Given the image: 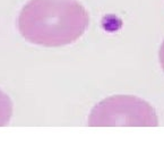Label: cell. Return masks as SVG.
I'll list each match as a JSON object with an SVG mask.
<instances>
[{
  "label": "cell",
  "mask_w": 164,
  "mask_h": 154,
  "mask_svg": "<svg viewBox=\"0 0 164 154\" xmlns=\"http://www.w3.org/2000/svg\"><path fill=\"white\" fill-rule=\"evenodd\" d=\"M88 125L96 126H157L153 107L134 95H113L93 108Z\"/></svg>",
  "instance_id": "7a4b0ae2"
},
{
  "label": "cell",
  "mask_w": 164,
  "mask_h": 154,
  "mask_svg": "<svg viewBox=\"0 0 164 154\" xmlns=\"http://www.w3.org/2000/svg\"><path fill=\"white\" fill-rule=\"evenodd\" d=\"M88 25L87 10L76 0H30L17 18L20 35L30 43L48 48L72 44Z\"/></svg>",
  "instance_id": "6da1fadb"
},
{
  "label": "cell",
  "mask_w": 164,
  "mask_h": 154,
  "mask_svg": "<svg viewBox=\"0 0 164 154\" xmlns=\"http://www.w3.org/2000/svg\"><path fill=\"white\" fill-rule=\"evenodd\" d=\"M159 57H160L161 67L163 68V70H164V41H163V43H162V45H161V48H160V55H159Z\"/></svg>",
  "instance_id": "277c9868"
},
{
  "label": "cell",
  "mask_w": 164,
  "mask_h": 154,
  "mask_svg": "<svg viewBox=\"0 0 164 154\" xmlns=\"http://www.w3.org/2000/svg\"><path fill=\"white\" fill-rule=\"evenodd\" d=\"M12 116V103L8 95L0 90V127L6 126Z\"/></svg>",
  "instance_id": "3957f363"
}]
</instances>
